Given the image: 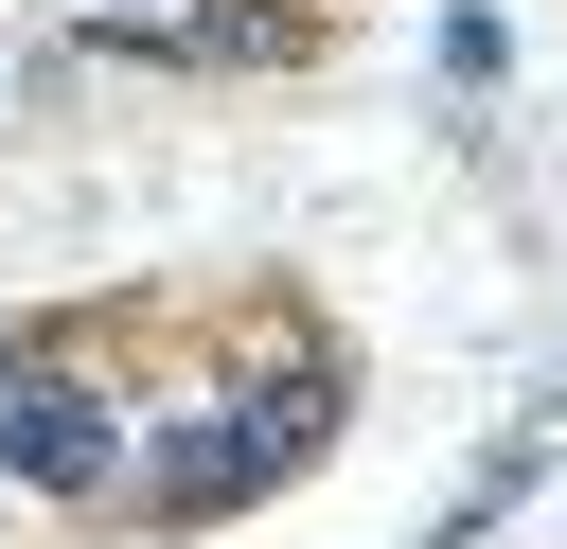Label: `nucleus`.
I'll list each match as a JSON object with an SVG mask.
<instances>
[{"mask_svg": "<svg viewBox=\"0 0 567 549\" xmlns=\"http://www.w3.org/2000/svg\"><path fill=\"white\" fill-rule=\"evenodd\" d=\"M106 18H124V0H106Z\"/></svg>", "mask_w": 567, "mask_h": 549, "instance_id": "nucleus-4", "label": "nucleus"}, {"mask_svg": "<svg viewBox=\"0 0 567 549\" xmlns=\"http://www.w3.org/2000/svg\"><path fill=\"white\" fill-rule=\"evenodd\" d=\"M0 390H18V336H0Z\"/></svg>", "mask_w": 567, "mask_h": 549, "instance_id": "nucleus-3", "label": "nucleus"}, {"mask_svg": "<svg viewBox=\"0 0 567 549\" xmlns=\"http://www.w3.org/2000/svg\"><path fill=\"white\" fill-rule=\"evenodd\" d=\"M266 478H284V460H266L248 425H177V443H142V514H177V531H195V514H248Z\"/></svg>", "mask_w": 567, "mask_h": 549, "instance_id": "nucleus-2", "label": "nucleus"}, {"mask_svg": "<svg viewBox=\"0 0 567 549\" xmlns=\"http://www.w3.org/2000/svg\"><path fill=\"white\" fill-rule=\"evenodd\" d=\"M106 478H124V425L89 407V372L18 354V390H0V496H106Z\"/></svg>", "mask_w": 567, "mask_h": 549, "instance_id": "nucleus-1", "label": "nucleus"}]
</instances>
